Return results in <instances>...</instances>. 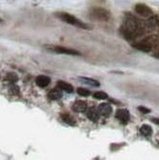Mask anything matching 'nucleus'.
<instances>
[{"label": "nucleus", "mask_w": 159, "mask_h": 160, "mask_svg": "<svg viewBox=\"0 0 159 160\" xmlns=\"http://www.w3.org/2000/svg\"><path fill=\"white\" fill-rule=\"evenodd\" d=\"M57 87L60 88L61 90L65 91V92L69 93V94L73 92V87L71 84H69V83H67L65 81H62V80H60V81L57 82Z\"/></svg>", "instance_id": "obj_12"}, {"label": "nucleus", "mask_w": 159, "mask_h": 160, "mask_svg": "<svg viewBox=\"0 0 159 160\" xmlns=\"http://www.w3.org/2000/svg\"><path fill=\"white\" fill-rule=\"evenodd\" d=\"M1 22H2V19H1V18H0V23H1Z\"/></svg>", "instance_id": "obj_24"}, {"label": "nucleus", "mask_w": 159, "mask_h": 160, "mask_svg": "<svg viewBox=\"0 0 159 160\" xmlns=\"http://www.w3.org/2000/svg\"><path fill=\"white\" fill-rule=\"evenodd\" d=\"M152 122H154V123H156V124H159V119H152Z\"/></svg>", "instance_id": "obj_23"}, {"label": "nucleus", "mask_w": 159, "mask_h": 160, "mask_svg": "<svg viewBox=\"0 0 159 160\" xmlns=\"http://www.w3.org/2000/svg\"><path fill=\"white\" fill-rule=\"evenodd\" d=\"M140 132L146 137H150L152 135V128L149 124H143L140 128Z\"/></svg>", "instance_id": "obj_15"}, {"label": "nucleus", "mask_w": 159, "mask_h": 160, "mask_svg": "<svg viewBox=\"0 0 159 160\" xmlns=\"http://www.w3.org/2000/svg\"><path fill=\"white\" fill-rule=\"evenodd\" d=\"M61 118H62L64 122H66L67 124H69V125H72V127H73V125H75V123H76L75 120L71 115H69V114H67V113L62 114Z\"/></svg>", "instance_id": "obj_14"}, {"label": "nucleus", "mask_w": 159, "mask_h": 160, "mask_svg": "<svg viewBox=\"0 0 159 160\" xmlns=\"http://www.w3.org/2000/svg\"><path fill=\"white\" fill-rule=\"evenodd\" d=\"M134 11H135V13L143 17V18H150L152 16V11L151 8H149L147 5L145 4H136L135 7H134Z\"/></svg>", "instance_id": "obj_5"}, {"label": "nucleus", "mask_w": 159, "mask_h": 160, "mask_svg": "<svg viewBox=\"0 0 159 160\" xmlns=\"http://www.w3.org/2000/svg\"><path fill=\"white\" fill-rule=\"evenodd\" d=\"M11 90H12V92H13V94H14V95L18 94V87H17V86L14 85L12 88H11Z\"/></svg>", "instance_id": "obj_21"}, {"label": "nucleus", "mask_w": 159, "mask_h": 160, "mask_svg": "<svg viewBox=\"0 0 159 160\" xmlns=\"http://www.w3.org/2000/svg\"><path fill=\"white\" fill-rule=\"evenodd\" d=\"M57 17L59 18H61L64 22H67V23L72 24L73 26H76L78 28H82V29H89V26L84 23L82 20H80L79 18H75L74 16H72L70 14L67 13H59L57 14Z\"/></svg>", "instance_id": "obj_3"}, {"label": "nucleus", "mask_w": 159, "mask_h": 160, "mask_svg": "<svg viewBox=\"0 0 159 160\" xmlns=\"http://www.w3.org/2000/svg\"><path fill=\"white\" fill-rule=\"evenodd\" d=\"M76 91H77V94L79 96H81V97H88L91 94L90 91L87 90V89H85V88H78Z\"/></svg>", "instance_id": "obj_18"}, {"label": "nucleus", "mask_w": 159, "mask_h": 160, "mask_svg": "<svg viewBox=\"0 0 159 160\" xmlns=\"http://www.w3.org/2000/svg\"><path fill=\"white\" fill-rule=\"evenodd\" d=\"M98 112L102 116L109 117L112 114V106L109 103H101L98 106Z\"/></svg>", "instance_id": "obj_8"}, {"label": "nucleus", "mask_w": 159, "mask_h": 160, "mask_svg": "<svg viewBox=\"0 0 159 160\" xmlns=\"http://www.w3.org/2000/svg\"><path fill=\"white\" fill-rule=\"evenodd\" d=\"M138 110H139L141 113H143V114H149V113L151 112V110H150L149 108H146V107H144V106L138 107Z\"/></svg>", "instance_id": "obj_20"}, {"label": "nucleus", "mask_w": 159, "mask_h": 160, "mask_svg": "<svg viewBox=\"0 0 159 160\" xmlns=\"http://www.w3.org/2000/svg\"><path fill=\"white\" fill-rule=\"evenodd\" d=\"M6 78L9 80V81H11V82H15L16 80H17V76L15 73H9Z\"/></svg>", "instance_id": "obj_19"}, {"label": "nucleus", "mask_w": 159, "mask_h": 160, "mask_svg": "<svg viewBox=\"0 0 159 160\" xmlns=\"http://www.w3.org/2000/svg\"><path fill=\"white\" fill-rule=\"evenodd\" d=\"M86 115L90 121H92L94 122H97L99 119V112L98 109L95 107H91L90 109L86 110Z\"/></svg>", "instance_id": "obj_7"}, {"label": "nucleus", "mask_w": 159, "mask_h": 160, "mask_svg": "<svg viewBox=\"0 0 159 160\" xmlns=\"http://www.w3.org/2000/svg\"><path fill=\"white\" fill-rule=\"evenodd\" d=\"M54 51L57 53H63V54H67V55H80L77 50L71 49V48H66L62 47H56L54 48Z\"/></svg>", "instance_id": "obj_10"}, {"label": "nucleus", "mask_w": 159, "mask_h": 160, "mask_svg": "<svg viewBox=\"0 0 159 160\" xmlns=\"http://www.w3.org/2000/svg\"><path fill=\"white\" fill-rule=\"evenodd\" d=\"M94 98L96 99L102 100V99H106L108 98V95L106 93H104V92H97V93L94 94Z\"/></svg>", "instance_id": "obj_17"}, {"label": "nucleus", "mask_w": 159, "mask_h": 160, "mask_svg": "<svg viewBox=\"0 0 159 160\" xmlns=\"http://www.w3.org/2000/svg\"><path fill=\"white\" fill-rule=\"evenodd\" d=\"M72 110L78 113H82L87 110V103L84 100H76L73 105H72Z\"/></svg>", "instance_id": "obj_9"}, {"label": "nucleus", "mask_w": 159, "mask_h": 160, "mask_svg": "<svg viewBox=\"0 0 159 160\" xmlns=\"http://www.w3.org/2000/svg\"><path fill=\"white\" fill-rule=\"evenodd\" d=\"M84 83H87L91 86L93 87H98L99 86V82L97 81V80H95L93 78H89V77H79Z\"/></svg>", "instance_id": "obj_16"}, {"label": "nucleus", "mask_w": 159, "mask_h": 160, "mask_svg": "<svg viewBox=\"0 0 159 160\" xmlns=\"http://www.w3.org/2000/svg\"><path fill=\"white\" fill-rule=\"evenodd\" d=\"M116 118L122 123H127L130 120V114L127 109H118L116 112Z\"/></svg>", "instance_id": "obj_6"}, {"label": "nucleus", "mask_w": 159, "mask_h": 160, "mask_svg": "<svg viewBox=\"0 0 159 160\" xmlns=\"http://www.w3.org/2000/svg\"><path fill=\"white\" fill-rule=\"evenodd\" d=\"M36 83L39 87L44 88L48 86V84L50 83V78L45 75H40L36 78Z\"/></svg>", "instance_id": "obj_11"}, {"label": "nucleus", "mask_w": 159, "mask_h": 160, "mask_svg": "<svg viewBox=\"0 0 159 160\" xmlns=\"http://www.w3.org/2000/svg\"><path fill=\"white\" fill-rule=\"evenodd\" d=\"M145 29L141 24L140 19L135 18L132 16H127V18L124 19L122 26L121 27V33L128 41L135 40L137 37L143 35Z\"/></svg>", "instance_id": "obj_1"}, {"label": "nucleus", "mask_w": 159, "mask_h": 160, "mask_svg": "<svg viewBox=\"0 0 159 160\" xmlns=\"http://www.w3.org/2000/svg\"><path fill=\"white\" fill-rule=\"evenodd\" d=\"M90 15L94 19L98 21H106L110 18V13L103 8H94L91 10Z\"/></svg>", "instance_id": "obj_4"}, {"label": "nucleus", "mask_w": 159, "mask_h": 160, "mask_svg": "<svg viewBox=\"0 0 159 160\" xmlns=\"http://www.w3.org/2000/svg\"><path fill=\"white\" fill-rule=\"evenodd\" d=\"M153 56L155 57V58H157V59H159V50H157L155 53H153Z\"/></svg>", "instance_id": "obj_22"}, {"label": "nucleus", "mask_w": 159, "mask_h": 160, "mask_svg": "<svg viewBox=\"0 0 159 160\" xmlns=\"http://www.w3.org/2000/svg\"><path fill=\"white\" fill-rule=\"evenodd\" d=\"M157 45H159V37L158 36H150V37L144 39L143 41L137 42L136 44H133V47L141 51L150 52L154 48H156Z\"/></svg>", "instance_id": "obj_2"}, {"label": "nucleus", "mask_w": 159, "mask_h": 160, "mask_svg": "<svg viewBox=\"0 0 159 160\" xmlns=\"http://www.w3.org/2000/svg\"><path fill=\"white\" fill-rule=\"evenodd\" d=\"M62 91L60 88L58 89H52L50 92L48 93V98L52 100H57L62 98Z\"/></svg>", "instance_id": "obj_13"}]
</instances>
